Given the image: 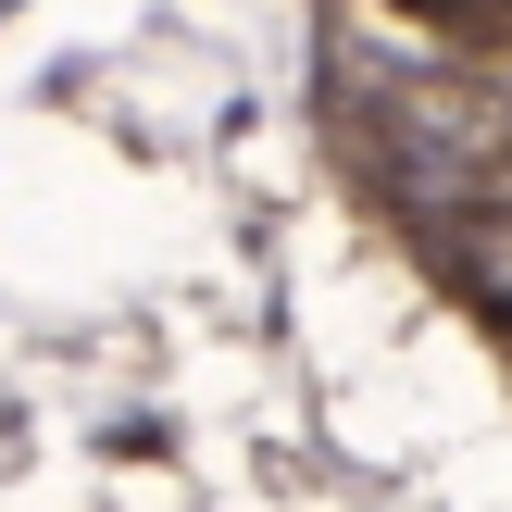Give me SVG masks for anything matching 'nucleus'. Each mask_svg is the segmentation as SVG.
I'll list each match as a JSON object with an SVG mask.
<instances>
[{
	"instance_id": "1",
	"label": "nucleus",
	"mask_w": 512,
	"mask_h": 512,
	"mask_svg": "<svg viewBox=\"0 0 512 512\" xmlns=\"http://www.w3.org/2000/svg\"><path fill=\"white\" fill-rule=\"evenodd\" d=\"M375 150L425 188H488L500 150H512V100L488 75H413V88L375 100Z\"/></svg>"
}]
</instances>
